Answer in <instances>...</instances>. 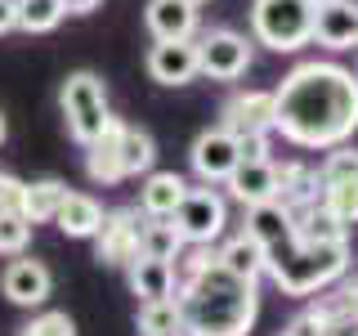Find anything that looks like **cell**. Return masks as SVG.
I'll use <instances>...</instances> for the list:
<instances>
[{
  "instance_id": "1",
  "label": "cell",
  "mask_w": 358,
  "mask_h": 336,
  "mask_svg": "<svg viewBox=\"0 0 358 336\" xmlns=\"http://www.w3.org/2000/svg\"><path fill=\"white\" fill-rule=\"evenodd\" d=\"M358 130V76L341 63H300L273 90V134L327 153Z\"/></svg>"
},
{
  "instance_id": "2",
  "label": "cell",
  "mask_w": 358,
  "mask_h": 336,
  "mask_svg": "<svg viewBox=\"0 0 358 336\" xmlns=\"http://www.w3.org/2000/svg\"><path fill=\"white\" fill-rule=\"evenodd\" d=\"M264 251V274L282 296H318L350 269V242H309L296 233L291 211L282 202H255L246 206V229Z\"/></svg>"
},
{
  "instance_id": "3",
  "label": "cell",
  "mask_w": 358,
  "mask_h": 336,
  "mask_svg": "<svg viewBox=\"0 0 358 336\" xmlns=\"http://www.w3.org/2000/svg\"><path fill=\"white\" fill-rule=\"evenodd\" d=\"M175 309L184 336H246L260 314V283L224 269L210 246H193L175 287Z\"/></svg>"
},
{
  "instance_id": "4",
  "label": "cell",
  "mask_w": 358,
  "mask_h": 336,
  "mask_svg": "<svg viewBox=\"0 0 358 336\" xmlns=\"http://www.w3.org/2000/svg\"><path fill=\"white\" fill-rule=\"evenodd\" d=\"M59 108H63L67 134H72L81 148L112 121L108 85H103V76L90 72V67H81V72H67V81H63V90H59Z\"/></svg>"
},
{
  "instance_id": "5",
  "label": "cell",
  "mask_w": 358,
  "mask_h": 336,
  "mask_svg": "<svg viewBox=\"0 0 358 336\" xmlns=\"http://www.w3.org/2000/svg\"><path fill=\"white\" fill-rule=\"evenodd\" d=\"M255 41L278 54H291L313 41V0H255L251 5Z\"/></svg>"
},
{
  "instance_id": "6",
  "label": "cell",
  "mask_w": 358,
  "mask_h": 336,
  "mask_svg": "<svg viewBox=\"0 0 358 336\" xmlns=\"http://www.w3.org/2000/svg\"><path fill=\"white\" fill-rule=\"evenodd\" d=\"M171 224L179 229L184 246H210L224 238V224H229V206L215 188H184L179 206L171 211Z\"/></svg>"
},
{
  "instance_id": "7",
  "label": "cell",
  "mask_w": 358,
  "mask_h": 336,
  "mask_svg": "<svg viewBox=\"0 0 358 336\" xmlns=\"http://www.w3.org/2000/svg\"><path fill=\"white\" fill-rule=\"evenodd\" d=\"M251 67V41L238 36L229 27H215L197 41V76H210V81H238Z\"/></svg>"
},
{
  "instance_id": "8",
  "label": "cell",
  "mask_w": 358,
  "mask_h": 336,
  "mask_svg": "<svg viewBox=\"0 0 358 336\" xmlns=\"http://www.w3.org/2000/svg\"><path fill=\"white\" fill-rule=\"evenodd\" d=\"M139 224H143V211H103V224L94 233L99 265L126 269L139 255Z\"/></svg>"
},
{
  "instance_id": "9",
  "label": "cell",
  "mask_w": 358,
  "mask_h": 336,
  "mask_svg": "<svg viewBox=\"0 0 358 336\" xmlns=\"http://www.w3.org/2000/svg\"><path fill=\"white\" fill-rule=\"evenodd\" d=\"M188 162H193V175L201 179V184H224V179H229V171L242 162L238 134H229L224 126L201 130L197 139H193V148H188Z\"/></svg>"
},
{
  "instance_id": "10",
  "label": "cell",
  "mask_w": 358,
  "mask_h": 336,
  "mask_svg": "<svg viewBox=\"0 0 358 336\" xmlns=\"http://www.w3.org/2000/svg\"><path fill=\"white\" fill-rule=\"evenodd\" d=\"M220 126L229 134H273V90L233 94L220 112Z\"/></svg>"
},
{
  "instance_id": "11",
  "label": "cell",
  "mask_w": 358,
  "mask_h": 336,
  "mask_svg": "<svg viewBox=\"0 0 358 336\" xmlns=\"http://www.w3.org/2000/svg\"><path fill=\"white\" fill-rule=\"evenodd\" d=\"M148 76L157 85H188L197 76V41L193 36L157 41L148 50Z\"/></svg>"
},
{
  "instance_id": "12",
  "label": "cell",
  "mask_w": 358,
  "mask_h": 336,
  "mask_svg": "<svg viewBox=\"0 0 358 336\" xmlns=\"http://www.w3.org/2000/svg\"><path fill=\"white\" fill-rule=\"evenodd\" d=\"M313 41L327 45V50H354L358 45L354 0H322V5H313Z\"/></svg>"
},
{
  "instance_id": "13",
  "label": "cell",
  "mask_w": 358,
  "mask_h": 336,
  "mask_svg": "<svg viewBox=\"0 0 358 336\" xmlns=\"http://www.w3.org/2000/svg\"><path fill=\"white\" fill-rule=\"evenodd\" d=\"M229 193L242 202V206H255V202H273L278 197V166L268 157H242L229 171Z\"/></svg>"
},
{
  "instance_id": "14",
  "label": "cell",
  "mask_w": 358,
  "mask_h": 336,
  "mask_svg": "<svg viewBox=\"0 0 358 336\" xmlns=\"http://www.w3.org/2000/svg\"><path fill=\"white\" fill-rule=\"evenodd\" d=\"M0 291H5V300H14L22 309H36L50 300L54 291V274L45 269L41 260H14L5 269V278H0Z\"/></svg>"
},
{
  "instance_id": "15",
  "label": "cell",
  "mask_w": 358,
  "mask_h": 336,
  "mask_svg": "<svg viewBox=\"0 0 358 336\" xmlns=\"http://www.w3.org/2000/svg\"><path fill=\"white\" fill-rule=\"evenodd\" d=\"M121 126H126V121L112 117L108 126L85 144V171H90L94 184H121V179H126V171H121Z\"/></svg>"
},
{
  "instance_id": "16",
  "label": "cell",
  "mask_w": 358,
  "mask_h": 336,
  "mask_svg": "<svg viewBox=\"0 0 358 336\" xmlns=\"http://www.w3.org/2000/svg\"><path fill=\"white\" fill-rule=\"evenodd\" d=\"M152 41H179L197 31V0H148L143 9Z\"/></svg>"
},
{
  "instance_id": "17",
  "label": "cell",
  "mask_w": 358,
  "mask_h": 336,
  "mask_svg": "<svg viewBox=\"0 0 358 336\" xmlns=\"http://www.w3.org/2000/svg\"><path fill=\"white\" fill-rule=\"evenodd\" d=\"M126 274H130V291L139 300H171L179 287L175 260H157V255H134L126 265Z\"/></svg>"
},
{
  "instance_id": "18",
  "label": "cell",
  "mask_w": 358,
  "mask_h": 336,
  "mask_svg": "<svg viewBox=\"0 0 358 336\" xmlns=\"http://www.w3.org/2000/svg\"><path fill=\"white\" fill-rule=\"evenodd\" d=\"M54 224L67 233V238H94L99 224H103V206H99L90 193H67L54 211Z\"/></svg>"
},
{
  "instance_id": "19",
  "label": "cell",
  "mask_w": 358,
  "mask_h": 336,
  "mask_svg": "<svg viewBox=\"0 0 358 336\" xmlns=\"http://www.w3.org/2000/svg\"><path fill=\"white\" fill-rule=\"evenodd\" d=\"M188 179L175 175V171H152L148 179H143L139 188V211L143 216H171V211L179 206V197H184Z\"/></svg>"
},
{
  "instance_id": "20",
  "label": "cell",
  "mask_w": 358,
  "mask_h": 336,
  "mask_svg": "<svg viewBox=\"0 0 358 336\" xmlns=\"http://www.w3.org/2000/svg\"><path fill=\"white\" fill-rule=\"evenodd\" d=\"M278 202L287 211H300L309 202H318V171H309L305 162H287L278 166Z\"/></svg>"
},
{
  "instance_id": "21",
  "label": "cell",
  "mask_w": 358,
  "mask_h": 336,
  "mask_svg": "<svg viewBox=\"0 0 358 336\" xmlns=\"http://www.w3.org/2000/svg\"><path fill=\"white\" fill-rule=\"evenodd\" d=\"M184 238L171 224V216H143L139 224V255H157V260H179Z\"/></svg>"
},
{
  "instance_id": "22",
  "label": "cell",
  "mask_w": 358,
  "mask_h": 336,
  "mask_svg": "<svg viewBox=\"0 0 358 336\" xmlns=\"http://www.w3.org/2000/svg\"><path fill=\"white\" fill-rule=\"evenodd\" d=\"M63 197H67V184H63V179H36V184H22L18 211H22L31 224H50Z\"/></svg>"
},
{
  "instance_id": "23",
  "label": "cell",
  "mask_w": 358,
  "mask_h": 336,
  "mask_svg": "<svg viewBox=\"0 0 358 336\" xmlns=\"http://www.w3.org/2000/svg\"><path fill=\"white\" fill-rule=\"evenodd\" d=\"M291 224H296V233L309 238V242H345V229H350V224H341L322 202H309V206L291 211Z\"/></svg>"
},
{
  "instance_id": "24",
  "label": "cell",
  "mask_w": 358,
  "mask_h": 336,
  "mask_svg": "<svg viewBox=\"0 0 358 336\" xmlns=\"http://www.w3.org/2000/svg\"><path fill=\"white\" fill-rule=\"evenodd\" d=\"M215 255H220V265L233 269L238 278H255V283H260V274H264V251H260V242H255L251 233H238V238H229Z\"/></svg>"
},
{
  "instance_id": "25",
  "label": "cell",
  "mask_w": 358,
  "mask_h": 336,
  "mask_svg": "<svg viewBox=\"0 0 358 336\" xmlns=\"http://www.w3.org/2000/svg\"><path fill=\"white\" fill-rule=\"evenodd\" d=\"M152 162H157L152 134L139 130V126H121V171H126V179L130 175H148Z\"/></svg>"
},
{
  "instance_id": "26",
  "label": "cell",
  "mask_w": 358,
  "mask_h": 336,
  "mask_svg": "<svg viewBox=\"0 0 358 336\" xmlns=\"http://www.w3.org/2000/svg\"><path fill=\"white\" fill-rule=\"evenodd\" d=\"M134 328H139V336H179V309H175V296H171V300H139Z\"/></svg>"
},
{
  "instance_id": "27",
  "label": "cell",
  "mask_w": 358,
  "mask_h": 336,
  "mask_svg": "<svg viewBox=\"0 0 358 336\" xmlns=\"http://www.w3.org/2000/svg\"><path fill=\"white\" fill-rule=\"evenodd\" d=\"M318 202H322V206H327L341 224H358V179L318 184Z\"/></svg>"
},
{
  "instance_id": "28",
  "label": "cell",
  "mask_w": 358,
  "mask_h": 336,
  "mask_svg": "<svg viewBox=\"0 0 358 336\" xmlns=\"http://www.w3.org/2000/svg\"><path fill=\"white\" fill-rule=\"evenodd\" d=\"M63 22V0H18V27L41 36Z\"/></svg>"
},
{
  "instance_id": "29",
  "label": "cell",
  "mask_w": 358,
  "mask_h": 336,
  "mask_svg": "<svg viewBox=\"0 0 358 336\" xmlns=\"http://www.w3.org/2000/svg\"><path fill=\"white\" fill-rule=\"evenodd\" d=\"M27 242H31V220L18 206H5L0 211V255H22Z\"/></svg>"
},
{
  "instance_id": "30",
  "label": "cell",
  "mask_w": 358,
  "mask_h": 336,
  "mask_svg": "<svg viewBox=\"0 0 358 336\" xmlns=\"http://www.w3.org/2000/svg\"><path fill=\"white\" fill-rule=\"evenodd\" d=\"M336 179H358V148L350 144L327 148V162L318 166V184H336Z\"/></svg>"
},
{
  "instance_id": "31",
  "label": "cell",
  "mask_w": 358,
  "mask_h": 336,
  "mask_svg": "<svg viewBox=\"0 0 358 336\" xmlns=\"http://www.w3.org/2000/svg\"><path fill=\"white\" fill-rule=\"evenodd\" d=\"M18 336H76V323L67 318L63 309H45V314H36V318H31Z\"/></svg>"
},
{
  "instance_id": "32",
  "label": "cell",
  "mask_w": 358,
  "mask_h": 336,
  "mask_svg": "<svg viewBox=\"0 0 358 336\" xmlns=\"http://www.w3.org/2000/svg\"><path fill=\"white\" fill-rule=\"evenodd\" d=\"M327 332H331V314L322 309V305H309L305 314L291 318V328L282 336H327Z\"/></svg>"
},
{
  "instance_id": "33",
  "label": "cell",
  "mask_w": 358,
  "mask_h": 336,
  "mask_svg": "<svg viewBox=\"0 0 358 336\" xmlns=\"http://www.w3.org/2000/svg\"><path fill=\"white\" fill-rule=\"evenodd\" d=\"M242 157H268V134H238Z\"/></svg>"
},
{
  "instance_id": "34",
  "label": "cell",
  "mask_w": 358,
  "mask_h": 336,
  "mask_svg": "<svg viewBox=\"0 0 358 336\" xmlns=\"http://www.w3.org/2000/svg\"><path fill=\"white\" fill-rule=\"evenodd\" d=\"M18 197H22V179L0 175V211H5V206H18Z\"/></svg>"
},
{
  "instance_id": "35",
  "label": "cell",
  "mask_w": 358,
  "mask_h": 336,
  "mask_svg": "<svg viewBox=\"0 0 358 336\" xmlns=\"http://www.w3.org/2000/svg\"><path fill=\"white\" fill-rule=\"evenodd\" d=\"M18 27V0H0V36Z\"/></svg>"
},
{
  "instance_id": "36",
  "label": "cell",
  "mask_w": 358,
  "mask_h": 336,
  "mask_svg": "<svg viewBox=\"0 0 358 336\" xmlns=\"http://www.w3.org/2000/svg\"><path fill=\"white\" fill-rule=\"evenodd\" d=\"M327 336H358V314H345V318H331Z\"/></svg>"
},
{
  "instance_id": "37",
  "label": "cell",
  "mask_w": 358,
  "mask_h": 336,
  "mask_svg": "<svg viewBox=\"0 0 358 336\" xmlns=\"http://www.w3.org/2000/svg\"><path fill=\"white\" fill-rule=\"evenodd\" d=\"M103 0H63V14H90V9H99Z\"/></svg>"
},
{
  "instance_id": "38",
  "label": "cell",
  "mask_w": 358,
  "mask_h": 336,
  "mask_svg": "<svg viewBox=\"0 0 358 336\" xmlns=\"http://www.w3.org/2000/svg\"><path fill=\"white\" fill-rule=\"evenodd\" d=\"M0 144H5V112H0Z\"/></svg>"
},
{
  "instance_id": "39",
  "label": "cell",
  "mask_w": 358,
  "mask_h": 336,
  "mask_svg": "<svg viewBox=\"0 0 358 336\" xmlns=\"http://www.w3.org/2000/svg\"><path fill=\"white\" fill-rule=\"evenodd\" d=\"M313 5H322V0H313Z\"/></svg>"
},
{
  "instance_id": "40",
  "label": "cell",
  "mask_w": 358,
  "mask_h": 336,
  "mask_svg": "<svg viewBox=\"0 0 358 336\" xmlns=\"http://www.w3.org/2000/svg\"><path fill=\"white\" fill-rule=\"evenodd\" d=\"M354 296H358V291H354Z\"/></svg>"
},
{
  "instance_id": "41",
  "label": "cell",
  "mask_w": 358,
  "mask_h": 336,
  "mask_svg": "<svg viewBox=\"0 0 358 336\" xmlns=\"http://www.w3.org/2000/svg\"><path fill=\"white\" fill-rule=\"evenodd\" d=\"M179 336H184V332H179Z\"/></svg>"
},
{
  "instance_id": "42",
  "label": "cell",
  "mask_w": 358,
  "mask_h": 336,
  "mask_svg": "<svg viewBox=\"0 0 358 336\" xmlns=\"http://www.w3.org/2000/svg\"><path fill=\"white\" fill-rule=\"evenodd\" d=\"M197 5H201V0H197Z\"/></svg>"
}]
</instances>
